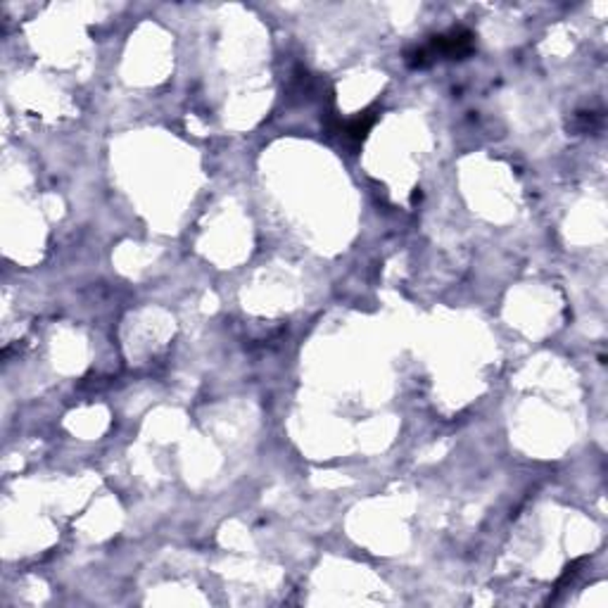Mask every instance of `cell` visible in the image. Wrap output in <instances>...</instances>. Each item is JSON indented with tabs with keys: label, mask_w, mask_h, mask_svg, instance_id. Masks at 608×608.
Instances as JSON below:
<instances>
[{
	"label": "cell",
	"mask_w": 608,
	"mask_h": 608,
	"mask_svg": "<svg viewBox=\"0 0 608 608\" xmlns=\"http://www.w3.org/2000/svg\"><path fill=\"white\" fill-rule=\"evenodd\" d=\"M374 124H375V114H371V112L361 114V117H357V119H352L349 124H347V136L354 138V141H364L368 134V128L374 127Z\"/></svg>",
	"instance_id": "cell-2"
},
{
	"label": "cell",
	"mask_w": 608,
	"mask_h": 608,
	"mask_svg": "<svg viewBox=\"0 0 608 608\" xmlns=\"http://www.w3.org/2000/svg\"><path fill=\"white\" fill-rule=\"evenodd\" d=\"M475 36L468 29H452L449 34L432 36L428 45L407 53V64L414 70H423L431 62L440 57H449V60H464L473 53Z\"/></svg>",
	"instance_id": "cell-1"
}]
</instances>
